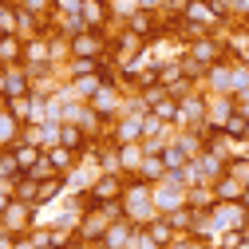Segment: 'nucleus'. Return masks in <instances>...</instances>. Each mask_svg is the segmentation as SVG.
<instances>
[{
  "mask_svg": "<svg viewBox=\"0 0 249 249\" xmlns=\"http://www.w3.org/2000/svg\"><path fill=\"white\" fill-rule=\"evenodd\" d=\"M32 217H36V206H28L20 198H12V206L0 213V230H8L16 237H28V230H32Z\"/></svg>",
  "mask_w": 249,
  "mask_h": 249,
  "instance_id": "1",
  "label": "nucleus"
},
{
  "mask_svg": "<svg viewBox=\"0 0 249 249\" xmlns=\"http://www.w3.org/2000/svg\"><path fill=\"white\" fill-rule=\"evenodd\" d=\"M107 48H111V40L103 36V28H83L71 40V55H83V59H103Z\"/></svg>",
  "mask_w": 249,
  "mask_h": 249,
  "instance_id": "2",
  "label": "nucleus"
},
{
  "mask_svg": "<svg viewBox=\"0 0 249 249\" xmlns=\"http://www.w3.org/2000/svg\"><path fill=\"white\" fill-rule=\"evenodd\" d=\"M83 28H103L107 32V24H111V8H107V0H79L75 4Z\"/></svg>",
  "mask_w": 249,
  "mask_h": 249,
  "instance_id": "3",
  "label": "nucleus"
},
{
  "mask_svg": "<svg viewBox=\"0 0 249 249\" xmlns=\"http://www.w3.org/2000/svg\"><path fill=\"white\" fill-rule=\"evenodd\" d=\"M186 20L210 32V28H217V24H222L226 16L217 12V4H213V0H190V12H186Z\"/></svg>",
  "mask_w": 249,
  "mask_h": 249,
  "instance_id": "4",
  "label": "nucleus"
},
{
  "mask_svg": "<svg viewBox=\"0 0 249 249\" xmlns=\"http://www.w3.org/2000/svg\"><path fill=\"white\" fill-rule=\"evenodd\" d=\"M24 36L20 32H4L0 36V68H16V64H24Z\"/></svg>",
  "mask_w": 249,
  "mask_h": 249,
  "instance_id": "5",
  "label": "nucleus"
},
{
  "mask_svg": "<svg viewBox=\"0 0 249 249\" xmlns=\"http://www.w3.org/2000/svg\"><path fill=\"white\" fill-rule=\"evenodd\" d=\"M20 135H24V123H20L8 107H0V150H12L16 142H24Z\"/></svg>",
  "mask_w": 249,
  "mask_h": 249,
  "instance_id": "6",
  "label": "nucleus"
},
{
  "mask_svg": "<svg viewBox=\"0 0 249 249\" xmlns=\"http://www.w3.org/2000/svg\"><path fill=\"white\" fill-rule=\"evenodd\" d=\"M142 119H146V115H127V119H119L115 127H111L115 146H123V142H142Z\"/></svg>",
  "mask_w": 249,
  "mask_h": 249,
  "instance_id": "7",
  "label": "nucleus"
},
{
  "mask_svg": "<svg viewBox=\"0 0 249 249\" xmlns=\"http://www.w3.org/2000/svg\"><path fill=\"white\" fill-rule=\"evenodd\" d=\"M87 107L95 111V115H103V119H115V115H119V91L103 83V87L95 91V95L87 99Z\"/></svg>",
  "mask_w": 249,
  "mask_h": 249,
  "instance_id": "8",
  "label": "nucleus"
},
{
  "mask_svg": "<svg viewBox=\"0 0 249 249\" xmlns=\"http://www.w3.org/2000/svg\"><path fill=\"white\" fill-rule=\"evenodd\" d=\"M213 194L222 198V202H241V194H245V182H241L237 174H230V170H226L222 178L213 182Z\"/></svg>",
  "mask_w": 249,
  "mask_h": 249,
  "instance_id": "9",
  "label": "nucleus"
},
{
  "mask_svg": "<svg viewBox=\"0 0 249 249\" xmlns=\"http://www.w3.org/2000/svg\"><path fill=\"white\" fill-rule=\"evenodd\" d=\"M123 190H127V182H123L119 174H103L95 182V198L99 202H123Z\"/></svg>",
  "mask_w": 249,
  "mask_h": 249,
  "instance_id": "10",
  "label": "nucleus"
},
{
  "mask_svg": "<svg viewBox=\"0 0 249 249\" xmlns=\"http://www.w3.org/2000/svg\"><path fill=\"white\" fill-rule=\"evenodd\" d=\"M162 162H166V170H170V174H182L194 159H190V154H186V150L174 142V146H162Z\"/></svg>",
  "mask_w": 249,
  "mask_h": 249,
  "instance_id": "11",
  "label": "nucleus"
},
{
  "mask_svg": "<svg viewBox=\"0 0 249 249\" xmlns=\"http://www.w3.org/2000/svg\"><path fill=\"white\" fill-rule=\"evenodd\" d=\"M146 233H150V241L159 245V249H166L170 237H174V226H170V217H154V222L146 226Z\"/></svg>",
  "mask_w": 249,
  "mask_h": 249,
  "instance_id": "12",
  "label": "nucleus"
},
{
  "mask_svg": "<svg viewBox=\"0 0 249 249\" xmlns=\"http://www.w3.org/2000/svg\"><path fill=\"white\" fill-rule=\"evenodd\" d=\"M16 198L28 202V206H36V198H40V182H36L32 174H20V178H16Z\"/></svg>",
  "mask_w": 249,
  "mask_h": 249,
  "instance_id": "13",
  "label": "nucleus"
},
{
  "mask_svg": "<svg viewBox=\"0 0 249 249\" xmlns=\"http://www.w3.org/2000/svg\"><path fill=\"white\" fill-rule=\"evenodd\" d=\"M12 154H16V162H20V170H24V174L40 162V146H32V142H16V146H12Z\"/></svg>",
  "mask_w": 249,
  "mask_h": 249,
  "instance_id": "14",
  "label": "nucleus"
},
{
  "mask_svg": "<svg viewBox=\"0 0 249 249\" xmlns=\"http://www.w3.org/2000/svg\"><path fill=\"white\" fill-rule=\"evenodd\" d=\"M48 159H52V166H55L59 174H68V170H71V159H75V150H68V146H52Z\"/></svg>",
  "mask_w": 249,
  "mask_h": 249,
  "instance_id": "15",
  "label": "nucleus"
},
{
  "mask_svg": "<svg viewBox=\"0 0 249 249\" xmlns=\"http://www.w3.org/2000/svg\"><path fill=\"white\" fill-rule=\"evenodd\" d=\"M59 186H64V174H55V178L40 182V198H36V206H48V202H55V194H59Z\"/></svg>",
  "mask_w": 249,
  "mask_h": 249,
  "instance_id": "16",
  "label": "nucleus"
},
{
  "mask_svg": "<svg viewBox=\"0 0 249 249\" xmlns=\"http://www.w3.org/2000/svg\"><path fill=\"white\" fill-rule=\"evenodd\" d=\"M233 249H249V233H245V237H241V241H237Z\"/></svg>",
  "mask_w": 249,
  "mask_h": 249,
  "instance_id": "17",
  "label": "nucleus"
},
{
  "mask_svg": "<svg viewBox=\"0 0 249 249\" xmlns=\"http://www.w3.org/2000/svg\"><path fill=\"white\" fill-rule=\"evenodd\" d=\"M241 206H245V210H249V186H245V194H241Z\"/></svg>",
  "mask_w": 249,
  "mask_h": 249,
  "instance_id": "18",
  "label": "nucleus"
},
{
  "mask_svg": "<svg viewBox=\"0 0 249 249\" xmlns=\"http://www.w3.org/2000/svg\"><path fill=\"white\" fill-rule=\"evenodd\" d=\"M40 249H64V245H55V241H48V245H40Z\"/></svg>",
  "mask_w": 249,
  "mask_h": 249,
  "instance_id": "19",
  "label": "nucleus"
},
{
  "mask_svg": "<svg viewBox=\"0 0 249 249\" xmlns=\"http://www.w3.org/2000/svg\"><path fill=\"white\" fill-rule=\"evenodd\" d=\"M0 95H4V68H0Z\"/></svg>",
  "mask_w": 249,
  "mask_h": 249,
  "instance_id": "20",
  "label": "nucleus"
}]
</instances>
